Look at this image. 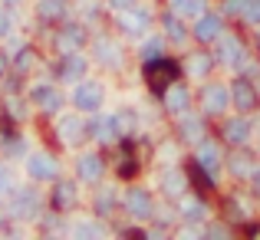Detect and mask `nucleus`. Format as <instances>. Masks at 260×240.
<instances>
[{
  "label": "nucleus",
  "instance_id": "f257e3e1",
  "mask_svg": "<svg viewBox=\"0 0 260 240\" xmlns=\"http://www.w3.org/2000/svg\"><path fill=\"white\" fill-rule=\"evenodd\" d=\"M145 79H148V86H152L155 92H165V89L178 79V66L172 63V59H165V56L148 59V66H145Z\"/></svg>",
  "mask_w": 260,
  "mask_h": 240
},
{
  "label": "nucleus",
  "instance_id": "f03ea898",
  "mask_svg": "<svg viewBox=\"0 0 260 240\" xmlns=\"http://www.w3.org/2000/svg\"><path fill=\"white\" fill-rule=\"evenodd\" d=\"M73 106L83 109V112H99L102 86H99V82H89V79H79V86L73 89Z\"/></svg>",
  "mask_w": 260,
  "mask_h": 240
},
{
  "label": "nucleus",
  "instance_id": "7ed1b4c3",
  "mask_svg": "<svg viewBox=\"0 0 260 240\" xmlns=\"http://www.w3.org/2000/svg\"><path fill=\"white\" fill-rule=\"evenodd\" d=\"M231 102H234L241 112H250V109H257V106H260L257 86H254L250 79H234V82H231Z\"/></svg>",
  "mask_w": 260,
  "mask_h": 240
},
{
  "label": "nucleus",
  "instance_id": "20e7f679",
  "mask_svg": "<svg viewBox=\"0 0 260 240\" xmlns=\"http://www.w3.org/2000/svg\"><path fill=\"white\" fill-rule=\"evenodd\" d=\"M217 59H221L224 66H241L244 59H247L244 56V43L234 33H231V37H224V33L217 37Z\"/></svg>",
  "mask_w": 260,
  "mask_h": 240
},
{
  "label": "nucleus",
  "instance_id": "39448f33",
  "mask_svg": "<svg viewBox=\"0 0 260 240\" xmlns=\"http://www.w3.org/2000/svg\"><path fill=\"white\" fill-rule=\"evenodd\" d=\"M201 106H204V112H211V115L224 112V109L231 106V89L217 86V82L204 86V89H201Z\"/></svg>",
  "mask_w": 260,
  "mask_h": 240
},
{
  "label": "nucleus",
  "instance_id": "423d86ee",
  "mask_svg": "<svg viewBox=\"0 0 260 240\" xmlns=\"http://www.w3.org/2000/svg\"><path fill=\"white\" fill-rule=\"evenodd\" d=\"M56 76L63 82H79L86 76V59L79 56V53H63V59H59V66H56Z\"/></svg>",
  "mask_w": 260,
  "mask_h": 240
},
{
  "label": "nucleus",
  "instance_id": "0eeeda50",
  "mask_svg": "<svg viewBox=\"0 0 260 240\" xmlns=\"http://www.w3.org/2000/svg\"><path fill=\"white\" fill-rule=\"evenodd\" d=\"M10 211H13V217H33L40 211V194L33 188H23V191H17L13 194V204H10Z\"/></svg>",
  "mask_w": 260,
  "mask_h": 240
},
{
  "label": "nucleus",
  "instance_id": "6e6552de",
  "mask_svg": "<svg viewBox=\"0 0 260 240\" xmlns=\"http://www.w3.org/2000/svg\"><path fill=\"white\" fill-rule=\"evenodd\" d=\"M152 23V13L148 10H139V4L128 7V10H122V30L132 33V37H139V33H145V26Z\"/></svg>",
  "mask_w": 260,
  "mask_h": 240
},
{
  "label": "nucleus",
  "instance_id": "1a4fd4ad",
  "mask_svg": "<svg viewBox=\"0 0 260 240\" xmlns=\"http://www.w3.org/2000/svg\"><path fill=\"white\" fill-rule=\"evenodd\" d=\"M221 33H224L221 17H214V13H201V17H198V23H194V37L201 40V43H211V40H217Z\"/></svg>",
  "mask_w": 260,
  "mask_h": 240
},
{
  "label": "nucleus",
  "instance_id": "9d476101",
  "mask_svg": "<svg viewBox=\"0 0 260 240\" xmlns=\"http://www.w3.org/2000/svg\"><path fill=\"white\" fill-rule=\"evenodd\" d=\"M125 208H128V214H135V217H152V194L148 191H142V188H132L125 194Z\"/></svg>",
  "mask_w": 260,
  "mask_h": 240
},
{
  "label": "nucleus",
  "instance_id": "9b49d317",
  "mask_svg": "<svg viewBox=\"0 0 260 240\" xmlns=\"http://www.w3.org/2000/svg\"><path fill=\"white\" fill-rule=\"evenodd\" d=\"M26 171H30V178H37V181H50V178H56V161H53L50 155H30V158H26Z\"/></svg>",
  "mask_w": 260,
  "mask_h": 240
},
{
  "label": "nucleus",
  "instance_id": "f8f14e48",
  "mask_svg": "<svg viewBox=\"0 0 260 240\" xmlns=\"http://www.w3.org/2000/svg\"><path fill=\"white\" fill-rule=\"evenodd\" d=\"M30 99H33V106H40L43 112H56V109L63 106V95H59L53 86H37L30 92Z\"/></svg>",
  "mask_w": 260,
  "mask_h": 240
},
{
  "label": "nucleus",
  "instance_id": "ddd939ff",
  "mask_svg": "<svg viewBox=\"0 0 260 240\" xmlns=\"http://www.w3.org/2000/svg\"><path fill=\"white\" fill-rule=\"evenodd\" d=\"M83 43H86V33H83V26H76V23H73V26H63V30H59V37H56V46L63 53H76Z\"/></svg>",
  "mask_w": 260,
  "mask_h": 240
},
{
  "label": "nucleus",
  "instance_id": "4468645a",
  "mask_svg": "<svg viewBox=\"0 0 260 240\" xmlns=\"http://www.w3.org/2000/svg\"><path fill=\"white\" fill-rule=\"evenodd\" d=\"M221 135H224V142H231V145H244V142L250 139V122L247 119H231V122H224Z\"/></svg>",
  "mask_w": 260,
  "mask_h": 240
},
{
  "label": "nucleus",
  "instance_id": "2eb2a0df",
  "mask_svg": "<svg viewBox=\"0 0 260 240\" xmlns=\"http://www.w3.org/2000/svg\"><path fill=\"white\" fill-rule=\"evenodd\" d=\"M102 168H106V164H102L99 155H83V158L76 161V171H79V178H83V181H99V178H102Z\"/></svg>",
  "mask_w": 260,
  "mask_h": 240
},
{
  "label": "nucleus",
  "instance_id": "dca6fc26",
  "mask_svg": "<svg viewBox=\"0 0 260 240\" xmlns=\"http://www.w3.org/2000/svg\"><path fill=\"white\" fill-rule=\"evenodd\" d=\"M73 204H76V184L59 181L56 188H53V208L56 211H70Z\"/></svg>",
  "mask_w": 260,
  "mask_h": 240
},
{
  "label": "nucleus",
  "instance_id": "f3484780",
  "mask_svg": "<svg viewBox=\"0 0 260 240\" xmlns=\"http://www.w3.org/2000/svg\"><path fill=\"white\" fill-rule=\"evenodd\" d=\"M37 13H40V20H46V23H59V20L66 17V0H40Z\"/></svg>",
  "mask_w": 260,
  "mask_h": 240
},
{
  "label": "nucleus",
  "instance_id": "a211bd4d",
  "mask_svg": "<svg viewBox=\"0 0 260 240\" xmlns=\"http://www.w3.org/2000/svg\"><path fill=\"white\" fill-rule=\"evenodd\" d=\"M188 102H191V95H188V89L184 86H168L165 89V106L172 109V112H184V109H188Z\"/></svg>",
  "mask_w": 260,
  "mask_h": 240
},
{
  "label": "nucleus",
  "instance_id": "6ab92c4d",
  "mask_svg": "<svg viewBox=\"0 0 260 240\" xmlns=\"http://www.w3.org/2000/svg\"><path fill=\"white\" fill-rule=\"evenodd\" d=\"M198 164H201L204 171H211V175H217V168H221V152H217L211 142H204V145L198 148Z\"/></svg>",
  "mask_w": 260,
  "mask_h": 240
},
{
  "label": "nucleus",
  "instance_id": "aec40b11",
  "mask_svg": "<svg viewBox=\"0 0 260 240\" xmlns=\"http://www.w3.org/2000/svg\"><path fill=\"white\" fill-rule=\"evenodd\" d=\"M115 132H119V125H115V119H95L92 125H89V135L99 142H112Z\"/></svg>",
  "mask_w": 260,
  "mask_h": 240
},
{
  "label": "nucleus",
  "instance_id": "412c9836",
  "mask_svg": "<svg viewBox=\"0 0 260 240\" xmlns=\"http://www.w3.org/2000/svg\"><path fill=\"white\" fill-rule=\"evenodd\" d=\"M59 139L66 142V145H73V142L83 139V122L73 119V115H66L63 122H59Z\"/></svg>",
  "mask_w": 260,
  "mask_h": 240
},
{
  "label": "nucleus",
  "instance_id": "4be33fe9",
  "mask_svg": "<svg viewBox=\"0 0 260 240\" xmlns=\"http://www.w3.org/2000/svg\"><path fill=\"white\" fill-rule=\"evenodd\" d=\"M165 30H168V37L175 40V43H181L184 37H188V30H184V23H181V13H165Z\"/></svg>",
  "mask_w": 260,
  "mask_h": 240
},
{
  "label": "nucleus",
  "instance_id": "5701e85b",
  "mask_svg": "<svg viewBox=\"0 0 260 240\" xmlns=\"http://www.w3.org/2000/svg\"><path fill=\"white\" fill-rule=\"evenodd\" d=\"M172 7L181 17H201L204 13V0H172Z\"/></svg>",
  "mask_w": 260,
  "mask_h": 240
},
{
  "label": "nucleus",
  "instance_id": "b1692460",
  "mask_svg": "<svg viewBox=\"0 0 260 240\" xmlns=\"http://www.w3.org/2000/svg\"><path fill=\"white\" fill-rule=\"evenodd\" d=\"M95 50H99V59H102L106 66H119V50H115V43L99 40V43H95Z\"/></svg>",
  "mask_w": 260,
  "mask_h": 240
},
{
  "label": "nucleus",
  "instance_id": "393cba45",
  "mask_svg": "<svg viewBox=\"0 0 260 240\" xmlns=\"http://www.w3.org/2000/svg\"><path fill=\"white\" fill-rule=\"evenodd\" d=\"M191 181H194L198 191L214 188V175H211V171H201V164H194V168H191Z\"/></svg>",
  "mask_w": 260,
  "mask_h": 240
},
{
  "label": "nucleus",
  "instance_id": "a878e982",
  "mask_svg": "<svg viewBox=\"0 0 260 240\" xmlns=\"http://www.w3.org/2000/svg\"><path fill=\"white\" fill-rule=\"evenodd\" d=\"M181 139H188V142H198V139H201V119L188 115V119L181 122Z\"/></svg>",
  "mask_w": 260,
  "mask_h": 240
},
{
  "label": "nucleus",
  "instance_id": "bb28decb",
  "mask_svg": "<svg viewBox=\"0 0 260 240\" xmlns=\"http://www.w3.org/2000/svg\"><path fill=\"white\" fill-rule=\"evenodd\" d=\"M257 171V161L250 155H237L234 158V175H254Z\"/></svg>",
  "mask_w": 260,
  "mask_h": 240
},
{
  "label": "nucleus",
  "instance_id": "cd10ccee",
  "mask_svg": "<svg viewBox=\"0 0 260 240\" xmlns=\"http://www.w3.org/2000/svg\"><path fill=\"white\" fill-rule=\"evenodd\" d=\"M73 234H79V237H102V227H99V224H92V221H83V224L73 227Z\"/></svg>",
  "mask_w": 260,
  "mask_h": 240
},
{
  "label": "nucleus",
  "instance_id": "c85d7f7f",
  "mask_svg": "<svg viewBox=\"0 0 260 240\" xmlns=\"http://www.w3.org/2000/svg\"><path fill=\"white\" fill-rule=\"evenodd\" d=\"M184 217H188V221H201L204 217V204L201 201H184Z\"/></svg>",
  "mask_w": 260,
  "mask_h": 240
},
{
  "label": "nucleus",
  "instance_id": "c756f323",
  "mask_svg": "<svg viewBox=\"0 0 260 240\" xmlns=\"http://www.w3.org/2000/svg\"><path fill=\"white\" fill-rule=\"evenodd\" d=\"M244 17H247L250 23L260 26V0H247V7H244Z\"/></svg>",
  "mask_w": 260,
  "mask_h": 240
},
{
  "label": "nucleus",
  "instance_id": "7c9ffc66",
  "mask_svg": "<svg viewBox=\"0 0 260 240\" xmlns=\"http://www.w3.org/2000/svg\"><path fill=\"white\" fill-rule=\"evenodd\" d=\"M142 53H145V59H158L161 56V40H148V43L142 46Z\"/></svg>",
  "mask_w": 260,
  "mask_h": 240
},
{
  "label": "nucleus",
  "instance_id": "2f4dec72",
  "mask_svg": "<svg viewBox=\"0 0 260 240\" xmlns=\"http://www.w3.org/2000/svg\"><path fill=\"white\" fill-rule=\"evenodd\" d=\"M115 125L122 128V135H125V132H132V128H135V115H132V112H128V115H125V112H122V115H115Z\"/></svg>",
  "mask_w": 260,
  "mask_h": 240
},
{
  "label": "nucleus",
  "instance_id": "473e14b6",
  "mask_svg": "<svg viewBox=\"0 0 260 240\" xmlns=\"http://www.w3.org/2000/svg\"><path fill=\"white\" fill-rule=\"evenodd\" d=\"M208 70H211V59H208V56H194V59H191V73H198V76H204Z\"/></svg>",
  "mask_w": 260,
  "mask_h": 240
},
{
  "label": "nucleus",
  "instance_id": "72a5a7b5",
  "mask_svg": "<svg viewBox=\"0 0 260 240\" xmlns=\"http://www.w3.org/2000/svg\"><path fill=\"white\" fill-rule=\"evenodd\" d=\"M165 191H168V194L181 191V181H178V175H175V171H168V175H165Z\"/></svg>",
  "mask_w": 260,
  "mask_h": 240
},
{
  "label": "nucleus",
  "instance_id": "f704fd0d",
  "mask_svg": "<svg viewBox=\"0 0 260 240\" xmlns=\"http://www.w3.org/2000/svg\"><path fill=\"white\" fill-rule=\"evenodd\" d=\"M0 191H13V175H10V168H0Z\"/></svg>",
  "mask_w": 260,
  "mask_h": 240
},
{
  "label": "nucleus",
  "instance_id": "c9c22d12",
  "mask_svg": "<svg viewBox=\"0 0 260 240\" xmlns=\"http://www.w3.org/2000/svg\"><path fill=\"white\" fill-rule=\"evenodd\" d=\"M112 204H115L112 194H102L99 201H95V208H99V214H109V208H112Z\"/></svg>",
  "mask_w": 260,
  "mask_h": 240
},
{
  "label": "nucleus",
  "instance_id": "e433bc0d",
  "mask_svg": "<svg viewBox=\"0 0 260 240\" xmlns=\"http://www.w3.org/2000/svg\"><path fill=\"white\" fill-rule=\"evenodd\" d=\"M30 63H33V53H30V50H20V53H17V70H26Z\"/></svg>",
  "mask_w": 260,
  "mask_h": 240
},
{
  "label": "nucleus",
  "instance_id": "4c0bfd02",
  "mask_svg": "<svg viewBox=\"0 0 260 240\" xmlns=\"http://www.w3.org/2000/svg\"><path fill=\"white\" fill-rule=\"evenodd\" d=\"M244 7H247V0H228L224 10H228V13H244Z\"/></svg>",
  "mask_w": 260,
  "mask_h": 240
},
{
  "label": "nucleus",
  "instance_id": "58836bf2",
  "mask_svg": "<svg viewBox=\"0 0 260 240\" xmlns=\"http://www.w3.org/2000/svg\"><path fill=\"white\" fill-rule=\"evenodd\" d=\"M135 4H139V0H109V7H112V10H128V7H135Z\"/></svg>",
  "mask_w": 260,
  "mask_h": 240
},
{
  "label": "nucleus",
  "instance_id": "ea45409f",
  "mask_svg": "<svg viewBox=\"0 0 260 240\" xmlns=\"http://www.w3.org/2000/svg\"><path fill=\"white\" fill-rule=\"evenodd\" d=\"M7 155H23V142H20V139H10V145H7Z\"/></svg>",
  "mask_w": 260,
  "mask_h": 240
},
{
  "label": "nucleus",
  "instance_id": "a19ab883",
  "mask_svg": "<svg viewBox=\"0 0 260 240\" xmlns=\"http://www.w3.org/2000/svg\"><path fill=\"white\" fill-rule=\"evenodd\" d=\"M10 26H13V20L7 17V13H0V37H7V33H10Z\"/></svg>",
  "mask_w": 260,
  "mask_h": 240
},
{
  "label": "nucleus",
  "instance_id": "79ce46f5",
  "mask_svg": "<svg viewBox=\"0 0 260 240\" xmlns=\"http://www.w3.org/2000/svg\"><path fill=\"white\" fill-rule=\"evenodd\" d=\"M122 237H132V240H142V237H148V234H145V230H139V227H128V230H125V234H122Z\"/></svg>",
  "mask_w": 260,
  "mask_h": 240
},
{
  "label": "nucleus",
  "instance_id": "37998d69",
  "mask_svg": "<svg viewBox=\"0 0 260 240\" xmlns=\"http://www.w3.org/2000/svg\"><path fill=\"white\" fill-rule=\"evenodd\" d=\"M224 234H228L224 227H208V237H224Z\"/></svg>",
  "mask_w": 260,
  "mask_h": 240
},
{
  "label": "nucleus",
  "instance_id": "c03bdc74",
  "mask_svg": "<svg viewBox=\"0 0 260 240\" xmlns=\"http://www.w3.org/2000/svg\"><path fill=\"white\" fill-rule=\"evenodd\" d=\"M244 230H247L250 237H260V227H257V224H247V227H244Z\"/></svg>",
  "mask_w": 260,
  "mask_h": 240
},
{
  "label": "nucleus",
  "instance_id": "a18cd8bd",
  "mask_svg": "<svg viewBox=\"0 0 260 240\" xmlns=\"http://www.w3.org/2000/svg\"><path fill=\"white\" fill-rule=\"evenodd\" d=\"M7 73V59H4V53H0V76Z\"/></svg>",
  "mask_w": 260,
  "mask_h": 240
},
{
  "label": "nucleus",
  "instance_id": "49530a36",
  "mask_svg": "<svg viewBox=\"0 0 260 240\" xmlns=\"http://www.w3.org/2000/svg\"><path fill=\"white\" fill-rule=\"evenodd\" d=\"M254 188H257V191H260V168H257V171H254Z\"/></svg>",
  "mask_w": 260,
  "mask_h": 240
},
{
  "label": "nucleus",
  "instance_id": "de8ad7c7",
  "mask_svg": "<svg viewBox=\"0 0 260 240\" xmlns=\"http://www.w3.org/2000/svg\"><path fill=\"white\" fill-rule=\"evenodd\" d=\"M4 217H7V211H4V204H0V224H4Z\"/></svg>",
  "mask_w": 260,
  "mask_h": 240
},
{
  "label": "nucleus",
  "instance_id": "09e8293b",
  "mask_svg": "<svg viewBox=\"0 0 260 240\" xmlns=\"http://www.w3.org/2000/svg\"><path fill=\"white\" fill-rule=\"evenodd\" d=\"M7 4H20V0H7Z\"/></svg>",
  "mask_w": 260,
  "mask_h": 240
}]
</instances>
